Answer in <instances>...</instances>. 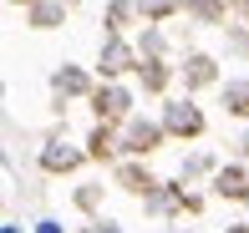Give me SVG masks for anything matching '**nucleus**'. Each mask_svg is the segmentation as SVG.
<instances>
[{"label":"nucleus","instance_id":"5","mask_svg":"<svg viewBox=\"0 0 249 233\" xmlns=\"http://www.w3.org/2000/svg\"><path fill=\"white\" fill-rule=\"evenodd\" d=\"M87 233H122V228H117V223H92Z\"/></svg>","mask_w":249,"mask_h":233},{"label":"nucleus","instance_id":"3","mask_svg":"<svg viewBox=\"0 0 249 233\" xmlns=\"http://www.w3.org/2000/svg\"><path fill=\"white\" fill-rule=\"evenodd\" d=\"M219 193H229V198H239V193H244V172H234V168H229V172L219 177Z\"/></svg>","mask_w":249,"mask_h":233},{"label":"nucleus","instance_id":"6","mask_svg":"<svg viewBox=\"0 0 249 233\" xmlns=\"http://www.w3.org/2000/svg\"><path fill=\"white\" fill-rule=\"evenodd\" d=\"M41 233H61V228H56V223H41Z\"/></svg>","mask_w":249,"mask_h":233},{"label":"nucleus","instance_id":"8","mask_svg":"<svg viewBox=\"0 0 249 233\" xmlns=\"http://www.w3.org/2000/svg\"><path fill=\"white\" fill-rule=\"evenodd\" d=\"M234 233H244V228H234Z\"/></svg>","mask_w":249,"mask_h":233},{"label":"nucleus","instance_id":"4","mask_svg":"<svg viewBox=\"0 0 249 233\" xmlns=\"http://www.w3.org/2000/svg\"><path fill=\"white\" fill-rule=\"evenodd\" d=\"M76 152H46V168H71Z\"/></svg>","mask_w":249,"mask_h":233},{"label":"nucleus","instance_id":"1","mask_svg":"<svg viewBox=\"0 0 249 233\" xmlns=\"http://www.w3.org/2000/svg\"><path fill=\"white\" fill-rule=\"evenodd\" d=\"M168 127L173 132H198V112L194 107H173V112H168Z\"/></svg>","mask_w":249,"mask_h":233},{"label":"nucleus","instance_id":"7","mask_svg":"<svg viewBox=\"0 0 249 233\" xmlns=\"http://www.w3.org/2000/svg\"><path fill=\"white\" fill-rule=\"evenodd\" d=\"M5 233H20V228H16V223H5Z\"/></svg>","mask_w":249,"mask_h":233},{"label":"nucleus","instance_id":"2","mask_svg":"<svg viewBox=\"0 0 249 233\" xmlns=\"http://www.w3.org/2000/svg\"><path fill=\"white\" fill-rule=\"evenodd\" d=\"M122 107H127V96H122V92H107V96H97V112H107V117H117Z\"/></svg>","mask_w":249,"mask_h":233}]
</instances>
